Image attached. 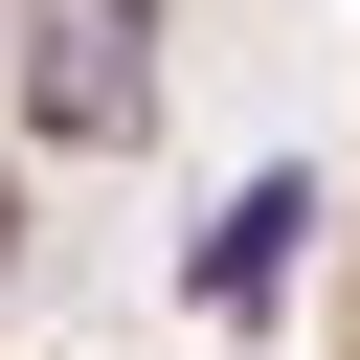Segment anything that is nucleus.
<instances>
[{
	"label": "nucleus",
	"mask_w": 360,
	"mask_h": 360,
	"mask_svg": "<svg viewBox=\"0 0 360 360\" xmlns=\"http://www.w3.org/2000/svg\"><path fill=\"white\" fill-rule=\"evenodd\" d=\"M338 360H360V270H338Z\"/></svg>",
	"instance_id": "f257e3e1"
}]
</instances>
